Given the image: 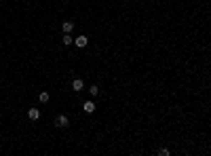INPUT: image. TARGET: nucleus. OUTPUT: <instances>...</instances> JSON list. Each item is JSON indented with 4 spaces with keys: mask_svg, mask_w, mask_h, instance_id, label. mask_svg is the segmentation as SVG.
Instances as JSON below:
<instances>
[{
    "mask_svg": "<svg viewBox=\"0 0 211 156\" xmlns=\"http://www.w3.org/2000/svg\"><path fill=\"white\" fill-rule=\"evenodd\" d=\"M38 99H40L42 103H46V101H49V93H40V97H38Z\"/></svg>",
    "mask_w": 211,
    "mask_h": 156,
    "instance_id": "nucleus-8",
    "label": "nucleus"
},
{
    "mask_svg": "<svg viewBox=\"0 0 211 156\" xmlns=\"http://www.w3.org/2000/svg\"><path fill=\"white\" fill-rule=\"evenodd\" d=\"M83 80H80V78H76V80H74V82H72V89H74V91H83Z\"/></svg>",
    "mask_w": 211,
    "mask_h": 156,
    "instance_id": "nucleus-5",
    "label": "nucleus"
},
{
    "mask_svg": "<svg viewBox=\"0 0 211 156\" xmlns=\"http://www.w3.org/2000/svg\"><path fill=\"white\" fill-rule=\"evenodd\" d=\"M158 154H161V156H167L169 150H167V148H163V150H158Z\"/></svg>",
    "mask_w": 211,
    "mask_h": 156,
    "instance_id": "nucleus-10",
    "label": "nucleus"
},
{
    "mask_svg": "<svg viewBox=\"0 0 211 156\" xmlns=\"http://www.w3.org/2000/svg\"><path fill=\"white\" fill-rule=\"evenodd\" d=\"M83 110L87 112V114H91V112H95V103H93V101H84Z\"/></svg>",
    "mask_w": 211,
    "mask_h": 156,
    "instance_id": "nucleus-3",
    "label": "nucleus"
},
{
    "mask_svg": "<svg viewBox=\"0 0 211 156\" xmlns=\"http://www.w3.org/2000/svg\"><path fill=\"white\" fill-rule=\"evenodd\" d=\"M55 127H68V116H57L55 118Z\"/></svg>",
    "mask_w": 211,
    "mask_h": 156,
    "instance_id": "nucleus-1",
    "label": "nucleus"
},
{
    "mask_svg": "<svg viewBox=\"0 0 211 156\" xmlns=\"http://www.w3.org/2000/svg\"><path fill=\"white\" fill-rule=\"evenodd\" d=\"M74 42H76V46H87L89 38L87 36H78V38H74Z\"/></svg>",
    "mask_w": 211,
    "mask_h": 156,
    "instance_id": "nucleus-4",
    "label": "nucleus"
},
{
    "mask_svg": "<svg viewBox=\"0 0 211 156\" xmlns=\"http://www.w3.org/2000/svg\"><path fill=\"white\" fill-rule=\"evenodd\" d=\"M28 116H30V120H38V118H40V112H38V108H30Z\"/></svg>",
    "mask_w": 211,
    "mask_h": 156,
    "instance_id": "nucleus-2",
    "label": "nucleus"
},
{
    "mask_svg": "<svg viewBox=\"0 0 211 156\" xmlns=\"http://www.w3.org/2000/svg\"><path fill=\"white\" fill-rule=\"evenodd\" d=\"M89 93H91V95H93V97H95V95H97V93H99V91H97V86H91V89H89Z\"/></svg>",
    "mask_w": 211,
    "mask_h": 156,
    "instance_id": "nucleus-9",
    "label": "nucleus"
},
{
    "mask_svg": "<svg viewBox=\"0 0 211 156\" xmlns=\"http://www.w3.org/2000/svg\"><path fill=\"white\" fill-rule=\"evenodd\" d=\"M72 28H74V23L66 21V23H63V34H70V32H72Z\"/></svg>",
    "mask_w": 211,
    "mask_h": 156,
    "instance_id": "nucleus-6",
    "label": "nucleus"
},
{
    "mask_svg": "<svg viewBox=\"0 0 211 156\" xmlns=\"http://www.w3.org/2000/svg\"><path fill=\"white\" fill-rule=\"evenodd\" d=\"M72 42H74V38L70 34H63V44H72Z\"/></svg>",
    "mask_w": 211,
    "mask_h": 156,
    "instance_id": "nucleus-7",
    "label": "nucleus"
}]
</instances>
